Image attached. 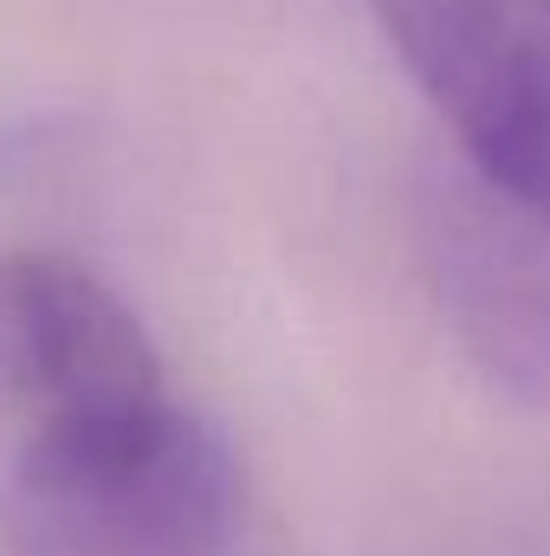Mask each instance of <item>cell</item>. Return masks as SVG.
Instances as JSON below:
<instances>
[{
	"instance_id": "cell-2",
	"label": "cell",
	"mask_w": 550,
	"mask_h": 556,
	"mask_svg": "<svg viewBox=\"0 0 550 556\" xmlns=\"http://www.w3.org/2000/svg\"><path fill=\"white\" fill-rule=\"evenodd\" d=\"M473 168L550 227V0H363Z\"/></svg>"
},
{
	"instance_id": "cell-1",
	"label": "cell",
	"mask_w": 550,
	"mask_h": 556,
	"mask_svg": "<svg viewBox=\"0 0 550 556\" xmlns=\"http://www.w3.org/2000/svg\"><path fill=\"white\" fill-rule=\"evenodd\" d=\"M227 531V446L175 402L26 427L0 485V556H221Z\"/></svg>"
},
{
	"instance_id": "cell-3",
	"label": "cell",
	"mask_w": 550,
	"mask_h": 556,
	"mask_svg": "<svg viewBox=\"0 0 550 556\" xmlns=\"http://www.w3.org/2000/svg\"><path fill=\"white\" fill-rule=\"evenodd\" d=\"M0 356L26 427L111 420L168 402L142 317L72 253H13L0 266Z\"/></svg>"
}]
</instances>
